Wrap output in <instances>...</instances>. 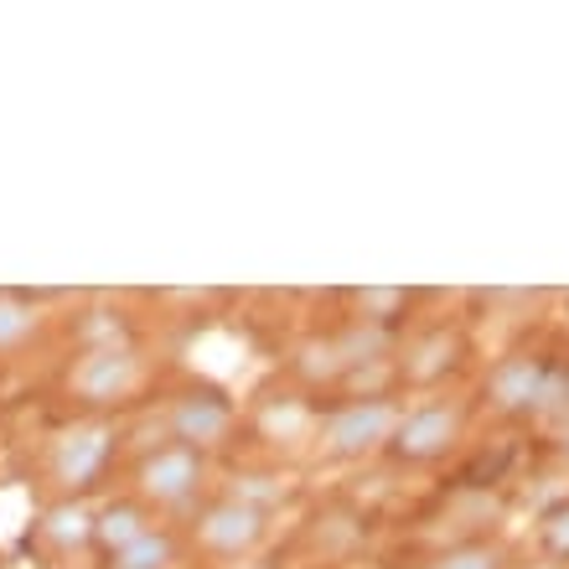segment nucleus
I'll return each instance as SVG.
<instances>
[{"mask_svg": "<svg viewBox=\"0 0 569 569\" xmlns=\"http://www.w3.org/2000/svg\"><path fill=\"white\" fill-rule=\"evenodd\" d=\"M393 430H399V409H393L389 399H358V405L337 409L321 435H327V450H331V456L352 461V456H368V450L389 446Z\"/></svg>", "mask_w": 569, "mask_h": 569, "instance_id": "nucleus-1", "label": "nucleus"}, {"mask_svg": "<svg viewBox=\"0 0 569 569\" xmlns=\"http://www.w3.org/2000/svg\"><path fill=\"white\" fill-rule=\"evenodd\" d=\"M42 539L52 543L58 555H73V549L93 543V512H89V508H78V502H62V508L47 512Z\"/></svg>", "mask_w": 569, "mask_h": 569, "instance_id": "nucleus-10", "label": "nucleus"}, {"mask_svg": "<svg viewBox=\"0 0 569 569\" xmlns=\"http://www.w3.org/2000/svg\"><path fill=\"white\" fill-rule=\"evenodd\" d=\"M430 569H502V555L487 543H461V549H446Z\"/></svg>", "mask_w": 569, "mask_h": 569, "instance_id": "nucleus-13", "label": "nucleus"}, {"mask_svg": "<svg viewBox=\"0 0 569 569\" xmlns=\"http://www.w3.org/2000/svg\"><path fill=\"white\" fill-rule=\"evenodd\" d=\"M136 383V358L124 347H93L89 358L73 368V393L89 405H109Z\"/></svg>", "mask_w": 569, "mask_h": 569, "instance_id": "nucleus-6", "label": "nucleus"}, {"mask_svg": "<svg viewBox=\"0 0 569 569\" xmlns=\"http://www.w3.org/2000/svg\"><path fill=\"white\" fill-rule=\"evenodd\" d=\"M543 549L555 559H569V508H559L549 523H543Z\"/></svg>", "mask_w": 569, "mask_h": 569, "instance_id": "nucleus-16", "label": "nucleus"}, {"mask_svg": "<svg viewBox=\"0 0 569 569\" xmlns=\"http://www.w3.org/2000/svg\"><path fill=\"white\" fill-rule=\"evenodd\" d=\"M233 425V409L218 399V393H187L171 409V430H177L181 446H218Z\"/></svg>", "mask_w": 569, "mask_h": 569, "instance_id": "nucleus-8", "label": "nucleus"}, {"mask_svg": "<svg viewBox=\"0 0 569 569\" xmlns=\"http://www.w3.org/2000/svg\"><path fill=\"white\" fill-rule=\"evenodd\" d=\"M456 435H461V409L456 405H425V409H415L409 420H399L389 450L409 466H425V461H440Z\"/></svg>", "mask_w": 569, "mask_h": 569, "instance_id": "nucleus-4", "label": "nucleus"}, {"mask_svg": "<svg viewBox=\"0 0 569 569\" xmlns=\"http://www.w3.org/2000/svg\"><path fill=\"white\" fill-rule=\"evenodd\" d=\"M136 487L146 502H161V508H177L202 487V456L192 446H166L156 456H146L136 471Z\"/></svg>", "mask_w": 569, "mask_h": 569, "instance_id": "nucleus-3", "label": "nucleus"}, {"mask_svg": "<svg viewBox=\"0 0 569 569\" xmlns=\"http://www.w3.org/2000/svg\"><path fill=\"white\" fill-rule=\"evenodd\" d=\"M456 362V337H446V331H435V337H425L415 352L405 358V373L415 378V383H430V378H440Z\"/></svg>", "mask_w": 569, "mask_h": 569, "instance_id": "nucleus-12", "label": "nucleus"}, {"mask_svg": "<svg viewBox=\"0 0 569 569\" xmlns=\"http://www.w3.org/2000/svg\"><path fill=\"white\" fill-rule=\"evenodd\" d=\"M565 450H569V440H565Z\"/></svg>", "mask_w": 569, "mask_h": 569, "instance_id": "nucleus-17", "label": "nucleus"}, {"mask_svg": "<svg viewBox=\"0 0 569 569\" xmlns=\"http://www.w3.org/2000/svg\"><path fill=\"white\" fill-rule=\"evenodd\" d=\"M259 539H264V508H249L239 497L212 502V508L197 518V543L218 559H243Z\"/></svg>", "mask_w": 569, "mask_h": 569, "instance_id": "nucleus-2", "label": "nucleus"}, {"mask_svg": "<svg viewBox=\"0 0 569 569\" xmlns=\"http://www.w3.org/2000/svg\"><path fill=\"white\" fill-rule=\"evenodd\" d=\"M177 565H181V549L161 528H150L146 539H136L124 555H114V569H177Z\"/></svg>", "mask_w": 569, "mask_h": 569, "instance_id": "nucleus-11", "label": "nucleus"}, {"mask_svg": "<svg viewBox=\"0 0 569 569\" xmlns=\"http://www.w3.org/2000/svg\"><path fill=\"white\" fill-rule=\"evenodd\" d=\"M399 306H405V296H399V290H362L358 296V311H362V321H389V311H399Z\"/></svg>", "mask_w": 569, "mask_h": 569, "instance_id": "nucleus-15", "label": "nucleus"}, {"mask_svg": "<svg viewBox=\"0 0 569 569\" xmlns=\"http://www.w3.org/2000/svg\"><path fill=\"white\" fill-rule=\"evenodd\" d=\"M249 569H254V565H249Z\"/></svg>", "mask_w": 569, "mask_h": 569, "instance_id": "nucleus-18", "label": "nucleus"}, {"mask_svg": "<svg viewBox=\"0 0 569 569\" xmlns=\"http://www.w3.org/2000/svg\"><path fill=\"white\" fill-rule=\"evenodd\" d=\"M109 450H114V430H109V425H78V430H68L58 440L52 471H58L62 487L83 492V487H93V481H99V471H104V461H109Z\"/></svg>", "mask_w": 569, "mask_h": 569, "instance_id": "nucleus-5", "label": "nucleus"}, {"mask_svg": "<svg viewBox=\"0 0 569 569\" xmlns=\"http://www.w3.org/2000/svg\"><path fill=\"white\" fill-rule=\"evenodd\" d=\"M543 383H549V362L543 358H528V352H518V358H508L502 368L492 373V383H487V393H492L497 409H508V415H523V409H533L543 399Z\"/></svg>", "mask_w": 569, "mask_h": 569, "instance_id": "nucleus-7", "label": "nucleus"}, {"mask_svg": "<svg viewBox=\"0 0 569 569\" xmlns=\"http://www.w3.org/2000/svg\"><path fill=\"white\" fill-rule=\"evenodd\" d=\"M150 523H146V512H140V502H109L99 518H93V543L104 549L109 559L124 555L136 539H146Z\"/></svg>", "mask_w": 569, "mask_h": 569, "instance_id": "nucleus-9", "label": "nucleus"}, {"mask_svg": "<svg viewBox=\"0 0 569 569\" xmlns=\"http://www.w3.org/2000/svg\"><path fill=\"white\" fill-rule=\"evenodd\" d=\"M31 327H37L31 306H21V300H6V296H0V347H16Z\"/></svg>", "mask_w": 569, "mask_h": 569, "instance_id": "nucleus-14", "label": "nucleus"}]
</instances>
